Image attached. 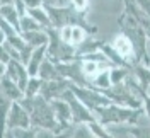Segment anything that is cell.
<instances>
[{
    "label": "cell",
    "instance_id": "obj_1",
    "mask_svg": "<svg viewBox=\"0 0 150 138\" xmlns=\"http://www.w3.org/2000/svg\"><path fill=\"white\" fill-rule=\"evenodd\" d=\"M21 102L29 111L33 128H48L56 131V135H58V121L53 113L51 102L48 99H45L41 94H38L34 97H22Z\"/></svg>",
    "mask_w": 150,
    "mask_h": 138
},
{
    "label": "cell",
    "instance_id": "obj_2",
    "mask_svg": "<svg viewBox=\"0 0 150 138\" xmlns=\"http://www.w3.org/2000/svg\"><path fill=\"white\" fill-rule=\"evenodd\" d=\"M70 89H72V92L77 96V99H80L91 111L96 109V108H99V106L109 104V97H106L101 92H94V91H91V89L80 87V85H70Z\"/></svg>",
    "mask_w": 150,
    "mask_h": 138
},
{
    "label": "cell",
    "instance_id": "obj_3",
    "mask_svg": "<svg viewBox=\"0 0 150 138\" xmlns=\"http://www.w3.org/2000/svg\"><path fill=\"white\" fill-rule=\"evenodd\" d=\"M31 116L29 111L22 106L21 101H14L9 111V118H7V130L10 128H31Z\"/></svg>",
    "mask_w": 150,
    "mask_h": 138
},
{
    "label": "cell",
    "instance_id": "obj_4",
    "mask_svg": "<svg viewBox=\"0 0 150 138\" xmlns=\"http://www.w3.org/2000/svg\"><path fill=\"white\" fill-rule=\"evenodd\" d=\"M5 77H9L12 82H16L24 91L26 89V85H28V80H29V72H28V67L26 63H22L21 60H16V58H12L9 60V63H7V68H5Z\"/></svg>",
    "mask_w": 150,
    "mask_h": 138
},
{
    "label": "cell",
    "instance_id": "obj_5",
    "mask_svg": "<svg viewBox=\"0 0 150 138\" xmlns=\"http://www.w3.org/2000/svg\"><path fill=\"white\" fill-rule=\"evenodd\" d=\"M51 102V108H53V113H55L56 116V121L62 125V126H65L67 123H70V121L74 120V116H72V108H70V104L67 99L63 97H58V99H53Z\"/></svg>",
    "mask_w": 150,
    "mask_h": 138
},
{
    "label": "cell",
    "instance_id": "obj_6",
    "mask_svg": "<svg viewBox=\"0 0 150 138\" xmlns=\"http://www.w3.org/2000/svg\"><path fill=\"white\" fill-rule=\"evenodd\" d=\"M46 58H48V45L34 48V50H33V53H31V56H29L28 63H26L29 75H38L39 67H41V63H43Z\"/></svg>",
    "mask_w": 150,
    "mask_h": 138
},
{
    "label": "cell",
    "instance_id": "obj_7",
    "mask_svg": "<svg viewBox=\"0 0 150 138\" xmlns=\"http://www.w3.org/2000/svg\"><path fill=\"white\" fill-rule=\"evenodd\" d=\"M0 92L5 97H9L10 101H22V97H24V91L5 75L0 77Z\"/></svg>",
    "mask_w": 150,
    "mask_h": 138
},
{
    "label": "cell",
    "instance_id": "obj_8",
    "mask_svg": "<svg viewBox=\"0 0 150 138\" xmlns=\"http://www.w3.org/2000/svg\"><path fill=\"white\" fill-rule=\"evenodd\" d=\"M112 48L120 53V56H123V60H130L135 55V48L128 34H118L112 41Z\"/></svg>",
    "mask_w": 150,
    "mask_h": 138
},
{
    "label": "cell",
    "instance_id": "obj_9",
    "mask_svg": "<svg viewBox=\"0 0 150 138\" xmlns=\"http://www.w3.org/2000/svg\"><path fill=\"white\" fill-rule=\"evenodd\" d=\"M22 38L26 39V43L33 48L38 46H45L50 41V34H48V29H36V31H28V33H21Z\"/></svg>",
    "mask_w": 150,
    "mask_h": 138
},
{
    "label": "cell",
    "instance_id": "obj_10",
    "mask_svg": "<svg viewBox=\"0 0 150 138\" xmlns=\"http://www.w3.org/2000/svg\"><path fill=\"white\" fill-rule=\"evenodd\" d=\"M28 14L34 19L43 29L53 28V24H51V17H50V12H48L46 5H41V7H36V9H29Z\"/></svg>",
    "mask_w": 150,
    "mask_h": 138
},
{
    "label": "cell",
    "instance_id": "obj_11",
    "mask_svg": "<svg viewBox=\"0 0 150 138\" xmlns=\"http://www.w3.org/2000/svg\"><path fill=\"white\" fill-rule=\"evenodd\" d=\"M38 77H41L43 80H56V79H63L60 72H58V67L56 63H53L50 58H46L41 67H39V72H38Z\"/></svg>",
    "mask_w": 150,
    "mask_h": 138
},
{
    "label": "cell",
    "instance_id": "obj_12",
    "mask_svg": "<svg viewBox=\"0 0 150 138\" xmlns=\"http://www.w3.org/2000/svg\"><path fill=\"white\" fill-rule=\"evenodd\" d=\"M0 17L4 19V21H7L9 24H12L14 28L17 29L19 33H21V29H19V22H21V14L17 12V9L14 7V4H7V5H2L0 7Z\"/></svg>",
    "mask_w": 150,
    "mask_h": 138
},
{
    "label": "cell",
    "instance_id": "obj_13",
    "mask_svg": "<svg viewBox=\"0 0 150 138\" xmlns=\"http://www.w3.org/2000/svg\"><path fill=\"white\" fill-rule=\"evenodd\" d=\"M12 102L9 97H5L2 92H0V137H5V131H7V118H9V111Z\"/></svg>",
    "mask_w": 150,
    "mask_h": 138
},
{
    "label": "cell",
    "instance_id": "obj_14",
    "mask_svg": "<svg viewBox=\"0 0 150 138\" xmlns=\"http://www.w3.org/2000/svg\"><path fill=\"white\" fill-rule=\"evenodd\" d=\"M111 70L109 68H103L99 74L94 77L91 82L94 84V87H97V89H101V91H108V89H111L112 87V82H111V74H109Z\"/></svg>",
    "mask_w": 150,
    "mask_h": 138
},
{
    "label": "cell",
    "instance_id": "obj_15",
    "mask_svg": "<svg viewBox=\"0 0 150 138\" xmlns=\"http://www.w3.org/2000/svg\"><path fill=\"white\" fill-rule=\"evenodd\" d=\"M43 79L38 75H31L28 80V85L24 89V97H34L38 94H41V87H43Z\"/></svg>",
    "mask_w": 150,
    "mask_h": 138
},
{
    "label": "cell",
    "instance_id": "obj_16",
    "mask_svg": "<svg viewBox=\"0 0 150 138\" xmlns=\"http://www.w3.org/2000/svg\"><path fill=\"white\" fill-rule=\"evenodd\" d=\"M19 29H21V33H28V31H36V29H43V28H41V26H39V24H38V22L31 17L29 14H26V16H22V17H21Z\"/></svg>",
    "mask_w": 150,
    "mask_h": 138
},
{
    "label": "cell",
    "instance_id": "obj_17",
    "mask_svg": "<svg viewBox=\"0 0 150 138\" xmlns=\"http://www.w3.org/2000/svg\"><path fill=\"white\" fill-rule=\"evenodd\" d=\"M85 43V31L82 26H74L72 24V38H70V45L72 46H80Z\"/></svg>",
    "mask_w": 150,
    "mask_h": 138
},
{
    "label": "cell",
    "instance_id": "obj_18",
    "mask_svg": "<svg viewBox=\"0 0 150 138\" xmlns=\"http://www.w3.org/2000/svg\"><path fill=\"white\" fill-rule=\"evenodd\" d=\"M135 74H137V77H138L142 87H149V85H150V68H145V67H137Z\"/></svg>",
    "mask_w": 150,
    "mask_h": 138
},
{
    "label": "cell",
    "instance_id": "obj_19",
    "mask_svg": "<svg viewBox=\"0 0 150 138\" xmlns=\"http://www.w3.org/2000/svg\"><path fill=\"white\" fill-rule=\"evenodd\" d=\"M109 74H111V82H112V85H116V84H121L123 79H125V70H123V68H112Z\"/></svg>",
    "mask_w": 150,
    "mask_h": 138
},
{
    "label": "cell",
    "instance_id": "obj_20",
    "mask_svg": "<svg viewBox=\"0 0 150 138\" xmlns=\"http://www.w3.org/2000/svg\"><path fill=\"white\" fill-rule=\"evenodd\" d=\"M135 2H137V5H138L140 12H143L145 17L150 21V0H135Z\"/></svg>",
    "mask_w": 150,
    "mask_h": 138
},
{
    "label": "cell",
    "instance_id": "obj_21",
    "mask_svg": "<svg viewBox=\"0 0 150 138\" xmlns=\"http://www.w3.org/2000/svg\"><path fill=\"white\" fill-rule=\"evenodd\" d=\"M68 4L74 7L75 10H79V12H82V10L87 7V4H89V0H68Z\"/></svg>",
    "mask_w": 150,
    "mask_h": 138
},
{
    "label": "cell",
    "instance_id": "obj_22",
    "mask_svg": "<svg viewBox=\"0 0 150 138\" xmlns=\"http://www.w3.org/2000/svg\"><path fill=\"white\" fill-rule=\"evenodd\" d=\"M45 5H51V7H67L68 0H43Z\"/></svg>",
    "mask_w": 150,
    "mask_h": 138
},
{
    "label": "cell",
    "instance_id": "obj_23",
    "mask_svg": "<svg viewBox=\"0 0 150 138\" xmlns=\"http://www.w3.org/2000/svg\"><path fill=\"white\" fill-rule=\"evenodd\" d=\"M0 60L5 62V63H9V60H12V58H10V53L7 51V48H5V43L0 45Z\"/></svg>",
    "mask_w": 150,
    "mask_h": 138
},
{
    "label": "cell",
    "instance_id": "obj_24",
    "mask_svg": "<svg viewBox=\"0 0 150 138\" xmlns=\"http://www.w3.org/2000/svg\"><path fill=\"white\" fill-rule=\"evenodd\" d=\"M24 4H26V7L29 9H36V7H41V5H45V2L43 0H24Z\"/></svg>",
    "mask_w": 150,
    "mask_h": 138
},
{
    "label": "cell",
    "instance_id": "obj_25",
    "mask_svg": "<svg viewBox=\"0 0 150 138\" xmlns=\"http://www.w3.org/2000/svg\"><path fill=\"white\" fill-rule=\"evenodd\" d=\"M5 68H7V63L0 60V77H4V75H5Z\"/></svg>",
    "mask_w": 150,
    "mask_h": 138
},
{
    "label": "cell",
    "instance_id": "obj_26",
    "mask_svg": "<svg viewBox=\"0 0 150 138\" xmlns=\"http://www.w3.org/2000/svg\"><path fill=\"white\" fill-rule=\"evenodd\" d=\"M5 39H7V36H5V33L0 29V45H4L5 43Z\"/></svg>",
    "mask_w": 150,
    "mask_h": 138
},
{
    "label": "cell",
    "instance_id": "obj_27",
    "mask_svg": "<svg viewBox=\"0 0 150 138\" xmlns=\"http://www.w3.org/2000/svg\"><path fill=\"white\" fill-rule=\"evenodd\" d=\"M145 109H147V114L150 116V99H147V101H145Z\"/></svg>",
    "mask_w": 150,
    "mask_h": 138
},
{
    "label": "cell",
    "instance_id": "obj_28",
    "mask_svg": "<svg viewBox=\"0 0 150 138\" xmlns=\"http://www.w3.org/2000/svg\"><path fill=\"white\" fill-rule=\"evenodd\" d=\"M7 4H14V0H0V7L2 5H7Z\"/></svg>",
    "mask_w": 150,
    "mask_h": 138
}]
</instances>
